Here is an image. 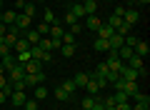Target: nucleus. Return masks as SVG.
<instances>
[{"mask_svg":"<svg viewBox=\"0 0 150 110\" xmlns=\"http://www.w3.org/2000/svg\"><path fill=\"white\" fill-rule=\"evenodd\" d=\"M123 45H125V38L123 35H112L110 38V50H120Z\"/></svg>","mask_w":150,"mask_h":110,"instance_id":"23","label":"nucleus"},{"mask_svg":"<svg viewBox=\"0 0 150 110\" xmlns=\"http://www.w3.org/2000/svg\"><path fill=\"white\" fill-rule=\"evenodd\" d=\"M5 98H8V95L3 93V90H0V103H5Z\"/></svg>","mask_w":150,"mask_h":110,"instance_id":"50","label":"nucleus"},{"mask_svg":"<svg viewBox=\"0 0 150 110\" xmlns=\"http://www.w3.org/2000/svg\"><path fill=\"white\" fill-rule=\"evenodd\" d=\"M138 40H140L138 35H125V45H128V48H135V45H138Z\"/></svg>","mask_w":150,"mask_h":110,"instance_id":"35","label":"nucleus"},{"mask_svg":"<svg viewBox=\"0 0 150 110\" xmlns=\"http://www.w3.org/2000/svg\"><path fill=\"white\" fill-rule=\"evenodd\" d=\"M23 68H25V73H40V70H43L45 65L40 63V60H35V58H30V60H28L25 65H23Z\"/></svg>","mask_w":150,"mask_h":110,"instance_id":"9","label":"nucleus"},{"mask_svg":"<svg viewBox=\"0 0 150 110\" xmlns=\"http://www.w3.org/2000/svg\"><path fill=\"white\" fill-rule=\"evenodd\" d=\"M25 88H38V85L45 83V70H40V73H25Z\"/></svg>","mask_w":150,"mask_h":110,"instance_id":"2","label":"nucleus"},{"mask_svg":"<svg viewBox=\"0 0 150 110\" xmlns=\"http://www.w3.org/2000/svg\"><path fill=\"white\" fill-rule=\"evenodd\" d=\"M33 90H35V93H33V98H35L38 103H40V100H45V98H48V95H50L45 85H38V88H33Z\"/></svg>","mask_w":150,"mask_h":110,"instance_id":"18","label":"nucleus"},{"mask_svg":"<svg viewBox=\"0 0 150 110\" xmlns=\"http://www.w3.org/2000/svg\"><path fill=\"white\" fill-rule=\"evenodd\" d=\"M25 90H13V95H10V103L15 105V108H23L25 105Z\"/></svg>","mask_w":150,"mask_h":110,"instance_id":"6","label":"nucleus"},{"mask_svg":"<svg viewBox=\"0 0 150 110\" xmlns=\"http://www.w3.org/2000/svg\"><path fill=\"white\" fill-rule=\"evenodd\" d=\"M118 78H123V80H130V83H138L140 73H138V70H135V68H130V65H125V63H123V68H120Z\"/></svg>","mask_w":150,"mask_h":110,"instance_id":"3","label":"nucleus"},{"mask_svg":"<svg viewBox=\"0 0 150 110\" xmlns=\"http://www.w3.org/2000/svg\"><path fill=\"white\" fill-rule=\"evenodd\" d=\"M0 23H3V10H0Z\"/></svg>","mask_w":150,"mask_h":110,"instance_id":"56","label":"nucleus"},{"mask_svg":"<svg viewBox=\"0 0 150 110\" xmlns=\"http://www.w3.org/2000/svg\"><path fill=\"white\" fill-rule=\"evenodd\" d=\"M5 33H8V25H5V23H0V35L5 38Z\"/></svg>","mask_w":150,"mask_h":110,"instance_id":"49","label":"nucleus"},{"mask_svg":"<svg viewBox=\"0 0 150 110\" xmlns=\"http://www.w3.org/2000/svg\"><path fill=\"white\" fill-rule=\"evenodd\" d=\"M138 3H140V5H148V3H150V0H138Z\"/></svg>","mask_w":150,"mask_h":110,"instance_id":"52","label":"nucleus"},{"mask_svg":"<svg viewBox=\"0 0 150 110\" xmlns=\"http://www.w3.org/2000/svg\"><path fill=\"white\" fill-rule=\"evenodd\" d=\"M105 110H115V105H110V108H105Z\"/></svg>","mask_w":150,"mask_h":110,"instance_id":"53","label":"nucleus"},{"mask_svg":"<svg viewBox=\"0 0 150 110\" xmlns=\"http://www.w3.org/2000/svg\"><path fill=\"white\" fill-rule=\"evenodd\" d=\"M133 53H135V55H140V58L145 60V55H148V53H150V45H148V43H145V40H138V45L133 48Z\"/></svg>","mask_w":150,"mask_h":110,"instance_id":"12","label":"nucleus"},{"mask_svg":"<svg viewBox=\"0 0 150 110\" xmlns=\"http://www.w3.org/2000/svg\"><path fill=\"white\" fill-rule=\"evenodd\" d=\"M63 45H75V35L73 33H65L63 35Z\"/></svg>","mask_w":150,"mask_h":110,"instance_id":"40","label":"nucleus"},{"mask_svg":"<svg viewBox=\"0 0 150 110\" xmlns=\"http://www.w3.org/2000/svg\"><path fill=\"white\" fill-rule=\"evenodd\" d=\"M25 50H30V43L25 38H18V43L13 45V53H25Z\"/></svg>","mask_w":150,"mask_h":110,"instance_id":"19","label":"nucleus"},{"mask_svg":"<svg viewBox=\"0 0 150 110\" xmlns=\"http://www.w3.org/2000/svg\"><path fill=\"white\" fill-rule=\"evenodd\" d=\"M68 10H70V13H73V15H75V18H83V15H85V10H83V5H80V3H75V5H70V8H68Z\"/></svg>","mask_w":150,"mask_h":110,"instance_id":"29","label":"nucleus"},{"mask_svg":"<svg viewBox=\"0 0 150 110\" xmlns=\"http://www.w3.org/2000/svg\"><path fill=\"white\" fill-rule=\"evenodd\" d=\"M115 110H130V103H118V105H115Z\"/></svg>","mask_w":150,"mask_h":110,"instance_id":"47","label":"nucleus"},{"mask_svg":"<svg viewBox=\"0 0 150 110\" xmlns=\"http://www.w3.org/2000/svg\"><path fill=\"white\" fill-rule=\"evenodd\" d=\"M68 28H70L68 33H73V35H80V33H83V25H80V23H73V25H68Z\"/></svg>","mask_w":150,"mask_h":110,"instance_id":"39","label":"nucleus"},{"mask_svg":"<svg viewBox=\"0 0 150 110\" xmlns=\"http://www.w3.org/2000/svg\"><path fill=\"white\" fill-rule=\"evenodd\" d=\"M23 38H25V40L30 43V45H38V43H40V33H38L35 28H28V30L23 33Z\"/></svg>","mask_w":150,"mask_h":110,"instance_id":"10","label":"nucleus"},{"mask_svg":"<svg viewBox=\"0 0 150 110\" xmlns=\"http://www.w3.org/2000/svg\"><path fill=\"white\" fill-rule=\"evenodd\" d=\"M53 95H55V98H58V100H70V95L65 93L63 88H55V93H53Z\"/></svg>","mask_w":150,"mask_h":110,"instance_id":"36","label":"nucleus"},{"mask_svg":"<svg viewBox=\"0 0 150 110\" xmlns=\"http://www.w3.org/2000/svg\"><path fill=\"white\" fill-rule=\"evenodd\" d=\"M15 65H18L15 55H5V58H0V68L5 70V73H8V70H13V68H15Z\"/></svg>","mask_w":150,"mask_h":110,"instance_id":"11","label":"nucleus"},{"mask_svg":"<svg viewBox=\"0 0 150 110\" xmlns=\"http://www.w3.org/2000/svg\"><path fill=\"white\" fill-rule=\"evenodd\" d=\"M130 110H150V103H135L130 105Z\"/></svg>","mask_w":150,"mask_h":110,"instance_id":"43","label":"nucleus"},{"mask_svg":"<svg viewBox=\"0 0 150 110\" xmlns=\"http://www.w3.org/2000/svg\"><path fill=\"white\" fill-rule=\"evenodd\" d=\"M60 53H63L65 58H73L75 53H78V45H60Z\"/></svg>","mask_w":150,"mask_h":110,"instance_id":"26","label":"nucleus"},{"mask_svg":"<svg viewBox=\"0 0 150 110\" xmlns=\"http://www.w3.org/2000/svg\"><path fill=\"white\" fill-rule=\"evenodd\" d=\"M112 35H115V30H112V28L108 25V23H103V25L98 28V38H105V40H110Z\"/></svg>","mask_w":150,"mask_h":110,"instance_id":"14","label":"nucleus"},{"mask_svg":"<svg viewBox=\"0 0 150 110\" xmlns=\"http://www.w3.org/2000/svg\"><path fill=\"white\" fill-rule=\"evenodd\" d=\"M23 108H25V110H40V108H38V100H35V98H33V100H25V105H23Z\"/></svg>","mask_w":150,"mask_h":110,"instance_id":"41","label":"nucleus"},{"mask_svg":"<svg viewBox=\"0 0 150 110\" xmlns=\"http://www.w3.org/2000/svg\"><path fill=\"white\" fill-rule=\"evenodd\" d=\"M120 23H123V18H118V15H110V18H108V25H110L112 30H115V28H118Z\"/></svg>","mask_w":150,"mask_h":110,"instance_id":"34","label":"nucleus"},{"mask_svg":"<svg viewBox=\"0 0 150 110\" xmlns=\"http://www.w3.org/2000/svg\"><path fill=\"white\" fill-rule=\"evenodd\" d=\"M103 25V20L98 15H88V20H85V28L88 30H93V33H98V28Z\"/></svg>","mask_w":150,"mask_h":110,"instance_id":"13","label":"nucleus"},{"mask_svg":"<svg viewBox=\"0 0 150 110\" xmlns=\"http://www.w3.org/2000/svg\"><path fill=\"white\" fill-rule=\"evenodd\" d=\"M80 5H83V10H85V15H95V10H98L95 0H85V3H80Z\"/></svg>","mask_w":150,"mask_h":110,"instance_id":"21","label":"nucleus"},{"mask_svg":"<svg viewBox=\"0 0 150 110\" xmlns=\"http://www.w3.org/2000/svg\"><path fill=\"white\" fill-rule=\"evenodd\" d=\"M8 80H10V83H15V80H23L25 78V68H23V65H15V68L13 70H8Z\"/></svg>","mask_w":150,"mask_h":110,"instance_id":"4","label":"nucleus"},{"mask_svg":"<svg viewBox=\"0 0 150 110\" xmlns=\"http://www.w3.org/2000/svg\"><path fill=\"white\" fill-rule=\"evenodd\" d=\"M108 3H112V0H108Z\"/></svg>","mask_w":150,"mask_h":110,"instance_id":"59","label":"nucleus"},{"mask_svg":"<svg viewBox=\"0 0 150 110\" xmlns=\"http://www.w3.org/2000/svg\"><path fill=\"white\" fill-rule=\"evenodd\" d=\"M133 55H135V53H133V48H128V45H123V48L118 50V58L123 60V63H125V60H130Z\"/></svg>","mask_w":150,"mask_h":110,"instance_id":"22","label":"nucleus"},{"mask_svg":"<svg viewBox=\"0 0 150 110\" xmlns=\"http://www.w3.org/2000/svg\"><path fill=\"white\" fill-rule=\"evenodd\" d=\"M93 110H105V105H103V100H100V98L95 100V105H93Z\"/></svg>","mask_w":150,"mask_h":110,"instance_id":"46","label":"nucleus"},{"mask_svg":"<svg viewBox=\"0 0 150 110\" xmlns=\"http://www.w3.org/2000/svg\"><path fill=\"white\" fill-rule=\"evenodd\" d=\"M30 25H33V18H28V15H23V13H18V18H15V28H20V30L25 33Z\"/></svg>","mask_w":150,"mask_h":110,"instance_id":"8","label":"nucleus"},{"mask_svg":"<svg viewBox=\"0 0 150 110\" xmlns=\"http://www.w3.org/2000/svg\"><path fill=\"white\" fill-rule=\"evenodd\" d=\"M123 13H125V5H118L115 10H112V15H118V18H123Z\"/></svg>","mask_w":150,"mask_h":110,"instance_id":"45","label":"nucleus"},{"mask_svg":"<svg viewBox=\"0 0 150 110\" xmlns=\"http://www.w3.org/2000/svg\"><path fill=\"white\" fill-rule=\"evenodd\" d=\"M78 3H85V0H78ZM95 3H100V0H95Z\"/></svg>","mask_w":150,"mask_h":110,"instance_id":"55","label":"nucleus"},{"mask_svg":"<svg viewBox=\"0 0 150 110\" xmlns=\"http://www.w3.org/2000/svg\"><path fill=\"white\" fill-rule=\"evenodd\" d=\"M125 65H130V68H135V70H143L145 68V60L140 58V55H133L130 60H125Z\"/></svg>","mask_w":150,"mask_h":110,"instance_id":"17","label":"nucleus"},{"mask_svg":"<svg viewBox=\"0 0 150 110\" xmlns=\"http://www.w3.org/2000/svg\"><path fill=\"white\" fill-rule=\"evenodd\" d=\"M85 93H88V95H93V98H98V95H100V85H98L95 80H88V85H85Z\"/></svg>","mask_w":150,"mask_h":110,"instance_id":"20","label":"nucleus"},{"mask_svg":"<svg viewBox=\"0 0 150 110\" xmlns=\"http://www.w3.org/2000/svg\"><path fill=\"white\" fill-rule=\"evenodd\" d=\"M88 80H90V73H78V75L73 78V83H75V88H85Z\"/></svg>","mask_w":150,"mask_h":110,"instance_id":"15","label":"nucleus"},{"mask_svg":"<svg viewBox=\"0 0 150 110\" xmlns=\"http://www.w3.org/2000/svg\"><path fill=\"white\" fill-rule=\"evenodd\" d=\"M23 8H25V10H23V15H28V18L35 15V3H33V0H30V3H25Z\"/></svg>","mask_w":150,"mask_h":110,"instance_id":"32","label":"nucleus"},{"mask_svg":"<svg viewBox=\"0 0 150 110\" xmlns=\"http://www.w3.org/2000/svg\"><path fill=\"white\" fill-rule=\"evenodd\" d=\"M105 68L110 70V73H120V68H123V60L118 58V50H108V58H105Z\"/></svg>","mask_w":150,"mask_h":110,"instance_id":"1","label":"nucleus"},{"mask_svg":"<svg viewBox=\"0 0 150 110\" xmlns=\"http://www.w3.org/2000/svg\"><path fill=\"white\" fill-rule=\"evenodd\" d=\"M30 58H33V55H30V50H25V53H15V60H18V65H25Z\"/></svg>","mask_w":150,"mask_h":110,"instance_id":"28","label":"nucleus"},{"mask_svg":"<svg viewBox=\"0 0 150 110\" xmlns=\"http://www.w3.org/2000/svg\"><path fill=\"white\" fill-rule=\"evenodd\" d=\"M95 100H98V98H93V95H85V98H83V110H93Z\"/></svg>","mask_w":150,"mask_h":110,"instance_id":"31","label":"nucleus"},{"mask_svg":"<svg viewBox=\"0 0 150 110\" xmlns=\"http://www.w3.org/2000/svg\"><path fill=\"white\" fill-rule=\"evenodd\" d=\"M0 10H3V0H0Z\"/></svg>","mask_w":150,"mask_h":110,"instance_id":"57","label":"nucleus"},{"mask_svg":"<svg viewBox=\"0 0 150 110\" xmlns=\"http://www.w3.org/2000/svg\"><path fill=\"white\" fill-rule=\"evenodd\" d=\"M5 55H13V48H8L5 43L0 45V58H5Z\"/></svg>","mask_w":150,"mask_h":110,"instance_id":"42","label":"nucleus"},{"mask_svg":"<svg viewBox=\"0 0 150 110\" xmlns=\"http://www.w3.org/2000/svg\"><path fill=\"white\" fill-rule=\"evenodd\" d=\"M5 83H8V75H5V73H0V88H5Z\"/></svg>","mask_w":150,"mask_h":110,"instance_id":"48","label":"nucleus"},{"mask_svg":"<svg viewBox=\"0 0 150 110\" xmlns=\"http://www.w3.org/2000/svg\"><path fill=\"white\" fill-rule=\"evenodd\" d=\"M130 30H133V25H128V23H120L118 28H115V35H130Z\"/></svg>","mask_w":150,"mask_h":110,"instance_id":"25","label":"nucleus"},{"mask_svg":"<svg viewBox=\"0 0 150 110\" xmlns=\"http://www.w3.org/2000/svg\"><path fill=\"white\" fill-rule=\"evenodd\" d=\"M93 48H95L98 53H108V50H110V40H105V38H98V40L93 43Z\"/></svg>","mask_w":150,"mask_h":110,"instance_id":"16","label":"nucleus"},{"mask_svg":"<svg viewBox=\"0 0 150 110\" xmlns=\"http://www.w3.org/2000/svg\"><path fill=\"white\" fill-rule=\"evenodd\" d=\"M15 18H18L15 10H5L3 13V23H5V25H15Z\"/></svg>","mask_w":150,"mask_h":110,"instance_id":"24","label":"nucleus"},{"mask_svg":"<svg viewBox=\"0 0 150 110\" xmlns=\"http://www.w3.org/2000/svg\"><path fill=\"white\" fill-rule=\"evenodd\" d=\"M60 88H63V90H65V93H68V95H73L75 90H78V88H75V83H73V78H70V80H65V83L60 85Z\"/></svg>","mask_w":150,"mask_h":110,"instance_id":"30","label":"nucleus"},{"mask_svg":"<svg viewBox=\"0 0 150 110\" xmlns=\"http://www.w3.org/2000/svg\"><path fill=\"white\" fill-rule=\"evenodd\" d=\"M112 98H115V105H118V103H128L130 95H125L123 90H115V95H112Z\"/></svg>","mask_w":150,"mask_h":110,"instance_id":"33","label":"nucleus"},{"mask_svg":"<svg viewBox=\"0 0 150 110\" xmlns=\"http://www.w3.org/2000/svg\"><path fill=\"white\" fill-rule=\"evenodd\" d=\"M63 20H65V25H73V23H78V18H75L70 10H65V18H63Z\"/></svg>","mask_w":150,"mask_h":110,"instance_id":"38","label":"nucleus"},{"mask_svg":"<svg viewBox=\"0 0 150 110\" xmlns=\"http://www.w3.org/2000/svg\"><path fill=\"white\" fill-rule=\"evenodd\" d=\"M63 35H65V28L60 25V23L50 25V33H48V38H53V40H60V43H63Z\"/></svg>","mask_w":150,"mask_h":110,"instance_id":"7","label":"nucleus"},{"mask_svg":"<svg viewBox=\"0 0 150 110\" xmlns=\"http://www.w3.org/2000/svg\"><path fill=\"white\" fill-rule=\"evenodd\" d=\"M33 3H45V0H33Z\"/></svg>","mask_w":150,"mask_h":110,"instance_id":"54","label":"nucleus"},{"mask_svg":"<svg viewBox=\"0 0 150 110\" xmlns=\"http://www.w3.org/2000/svg\"><path fill=\"white\" fill-rule=\"evenodd\" d=\"M35 30L40 33V38H43V35H48V33H50V25H48V23H40V25H38Z\"/></svg>","mask_w":150,"mask_h":110,"instance_id":"37","label":"nucleus"},{"mask_svg":"<svg viewBox=\"0 0 150 110\" xmlns=\"http://www.w3.org/2000/svg\"><path fill=\"white\" fill-rule=\"evenodd\" d=\"M0 45H3V35H0Z\"/></svg>","mask_w":150,"mask_h":110,"instance_id":"58","label":"nucleus"},{"mask_svg":"<svg viewBox=\"0 0 150 110\" xmlns=\"http://www.w3.org/2000/svg\"><path fill=\"white\" fill-rule=\"evenodd\" d=\"M43 23H48V25H55V23H58V18H55V13L50 10V8H45V15H43Z\"/></svg>","mask_w":150,"mask_h":110,"instance_id":"27","label":"nucleus"},{"mask_svg":"<svg viewBox=\"0 0 150 110\" xmlns=\"http://www.w3.org/2000/svg\"><path fill=\"white\" fill-rule=\"evenodd\" d=\"M25 3H30V0H18V5H20V8H23V5H25Z\"/></svg>","mask_w":150,"mask_h":110,"instance_id":"51","label":"nucleus"},{"mask_svg":"<svg viewBox=\"0 0 150 110\" xmlns=\"http://www.w3.org/2000/svg\"><path fill=\"white\" fill-rule=\"evenodd\" d=\"M138 20H140V13L135 10V8H128V10L123 13V23H128V25H135Z\"/></svg>","mask_w":150,"mask_h":110,"instance_id":"5","label":"nucleus"},{"mask_svg":"<svg viewBox=\"0 0 150 110\" xmlns=\"http://www.w3.org/2000/svg\"><path fill=\"white\" fill-rule=\"evenodd\" d=\"M103 105H105V108L115 105V98H112V95H103Z\"/></svg>","mask_w":150,"mask_h":110,"instance_id":"44","label":"nucleus"}]
</instances>
